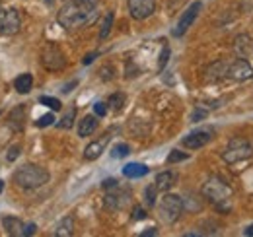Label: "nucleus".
Listing matches in <instances>:
<instances>
[{
    "label": "nucleus",
    "mask_w": 253,
    "mask_h": 237,
    "mask_svg": "<svg viewBox=\"0 0 253 237\" xmlns=\"http://www.w3.org/2000/svg\"><path fill=\"white\" fill-rule=\"evenodd\" d=\"M97 18V0H68L57 14V22L66 31L80 30Z\"/></svg>",
    "instance_id": "1"
},
{
    "label": "nucleus",
    "mask_w": 253,
    "mask_h": 237,
    "mask_svg": "<svg viewBox=\"0 0 253 237\" xmlns=\"http://www.w3.org/2000/svg\"><path fill=\"white\" fill-rule=\"evenodd\" d=\"M201 195L212 202L220 212H228L230 210V198H232V189L228 187V183L220 177H209L205 181Z\"/></svg>",
    "instance_id": "2"
},
{
    "label": "nucleus",
    "mask_w": 253,
    "mask_h": 237,
    "mask_svg": "<svg viewBox=\"0 0 253 237\" xmlns=\"http://www.w3.org/2000/svg\"><path fill=\"white\" fill-rule=\"evenodd\" d=\"M14 183L20 189L32 191V189H39L45 183H49V171L37 163H26L20 169H16L14 173Z\"/></svg>",
    "instance_id": "3"
},
{
    "label": "nucleus",
    "mask_w": 253,
    "mask_h": 237,
    "mask_svg": "<svg viewBox=\"0 0 253 237\" xmlns=\"http://www.w3.org/2000/svg\"><path fill=\"white\" fill-rule=\"evenodd\" d=\"M252 154H253L252 142L246 136H234L226 144L224 152H222V159L232 165V163H238V161H244V159L252 158Z\"/></svg>",
    "instance_id": "4"
},
{
    "label": "nucleus",
    "mask_w": 253,
    "mask_h": 237,
    "mask_svg": "<svg viewBox=\"0 0 253 237\" xmlns=\"http://www.w3.org/2000/svg\"><path fill=\"white\" fill-rule=\"evenodd\" d=\"M183 210H185L183 208V198L177 197V195H169V193L166 197H162L158 204L160 220L166 222V224H175L181 218Z\"/></svg>",
    "instance_id": "5"
},
{
    "label": "nucleus",
    "mask_w": 253,
    "mask_h": 237,
    "mask_svg": "<svg viewBox=\"0 0 253 237\" xmlns=\"http://www.w3.org/2000/svg\"><path fill=\"white\" fill-rule=\"evenodd\" d=\"M130 198H132V193H130L128 189H125V187L117 185V187L105 191L103 204H105L107 210H111V212H119V210H125V208L128 206Z\"/></svg>",
    "instance_id": "6"
},
{
    "label": "nucleus",
    "mask_w": 253,
    "mask_h": 237,
    "mask_svg": "<svg viewBox=\"0 0 253 237\" xmlns=\"http://www.w3.org/2000/svg\"><path fill=\"white\" fill-rule=\"evenodd\" d=\"M41 64L49 72H59V70H63L64 66H66V57H64V53L55 43H49L41 51Z\"/></svg>",
    "instance_id": "7"
},
{
    "label": "nucleus",
    "mask_w": 253,
    "mask_h": 237,
    "mask_svg": "<svg viewBox=\"0 0 253 237\" xmlns=\"http://www.w3.org/2000/svg\"><path fill=\"white\" fill-rule=\"evenodd\" d=\"M22 28L20 12L14 8H0V35H16Z\"/></svg>",
    "instance_id": "8"
},
{
    "label": "nucleus",
    "mask_w": 253,
    "mask_h": 237,
    "mask_svg": "<svg viewBox=\"0 0 253 237\" xmlns=\"http://www.w3.org/2000/svg\"><path fill=\"white\" fill-rule=\"evenodd\" d=\"M214 136V130L212 128H197L189 132L187 136H183L181 144L185 146L187 150H199V148H205Z\"/></svg>",
    "instance_id": "9"
},
{
    "label": "nucleus",
    "mask_w": 253,
    "mask_h": 237,
    "mask_svg": "<svg viewBox=\"0 0 253 237\" xmlns=\"http://www.w3.org/2000/svg\"><path fill=\"white\" fill-rule=\"evenodd\" d=\"M201 8H203V4H201V2H193L189 8L181 14V18L177 20V26H175L173 31H171V33H173V37H181V35H185V33H187V30L195 24V20H197V16H199Z\"/></svg>",
    "instance_id": "10"
},
{
    "label": "nucleus",
    "mask_w": 253,
    "mask_h": 237,
    "mask_svg": "<svg viewBox=\"0 0 253 237\" xmlns=\"http://www.w3.org/2000/svg\"><path fill=\"white\" fill-rule=\"evenodd\" d=\"M228 78L236 80V82H244V80H252L253 78V66L246 59H236L228 62Z\"/></svg>",
    "instance_id": "11"
},
{
    "label": "nucleus",
    "mask_w": 253,
    "mask_h": 237,
    "mask_svg": "<svg viewBox=\"0 0 253 237\" xmlns=\"http://www.w3.org/2000/svg\"><path fill=\"white\" fill-rule=\"evenodd\" d=\"M128 14L132 20H146L156 10V0H128L126 2Z\"/></svg>",
    "instance_id": "12"
},
{
    "label": "nucleus",
    "mask_w": 253,
    "mask_h": 237,
    "mask_svg": "<svg viewBox=\"0 0 253 237\" xmlns=\"http://www.w3.org/2000/svg\"><path fill=\"white\" fill-rule=\"evenodd\" d=\"M234 51L238 57L248 59L250 55H253V39L250 35H238L234 39Z\"/></svg>",
    "instance_id": "13"
},
{
    "label": "nucleus",
    "mask_w": 253,
    "mask_h": 237,
    "mask_svg": "<svg viewBox=\"0 0 253 237\" xmlns=\"http://www.w3.org/2000/svg\"><path fill=\"white\" fill-rule=\"evenodd\" d=\"M107 142H109V134H105L101 140H95V142H90L86 150H84V159H88V161H94L97 159L101 154H103V150L107 146Z\"/></svg>",
    "instance_id": "14"
},
{
    "label": "nucleus",
    "mask_w": 253,
    "mask_h": 237,
    "mask_svg": "<svg viewBox=\"0 0 253 237\" xmlns=\"http://www.w3.org/2000/svg\"><path fill=\"white\" fill-rule=\"evenodd\" d=\"M2 226H4V230H6V234L12 237H20L24 236V222L20 220V218H16V216H6V218H2Z\"/></svg>",
    "instance_id": "15"
},
{
    "label": "nucleus",
    "mask_w": 253,
    "mask_h": 237,
    "mask_svg": "<svg viewBox=\"0 0 253 237\" xmlns=\"http://www.w3.org/2000/svg\"><path fill=\"white\" fill-rule=\"evenodd\" d=\"M24 122H26V105H18L10 111L8 124L12 126V130L20 132V130H24Z\"/></svg>",
    "instance_id": "16"
},
{
    "label": "nucleus",
    "mask_w": 253,
    "mask_h": 237,
    "mask_svg": "<svg viewBox=\"0 0 253 237\" xmlns=\"http://www.w3.org/2000/svg\"><path fill=\"white\" fill-rule=\"evenodd\" d=\"M207 80H222V78H228V62H224V60H216V62H212L209 68H207Z\"/></svg>",
    "instance_id": "17"
},
{
    "label": "nucleus",
    "mask_w": 253,
    "mask_h": 237,
    "mask_svg": "<svg viewBox=\"0 0 253 237\" xmlns=\"http://www.w3.org/2000/svg\"><path fill=\"white\" fill-rule=\"evenodd\" d=\"M97 128V118L94 115H86L78 122V136L80 138H86V136H92Z\"/></svg>",
    "instance_id": "18"
},
{
    "label": "nucleus",
    "mask_w": 253,
    "mask_h": 237,
    "mask_svg": "<svg viewBox=\"0 0 253 237\" xmlns=\"http://www.w3.org/2000/svg\"><path fill=\"white\" fill-rule=\"evenodd\" d=\"M175 181H177V175L173 171H162V173L156 175V187H158V191L168 193L175 185Z\"/></svg>",
    "instance_id": "19"
},
{
    "label": "nucleus",
    "mask_w": 253,
    "mask_h": 237,
    "mask_svg": "<svg viewBox=\"0 0 253 237\" xmlns=\"http://www.w3.org/2000/svg\"><path fill=\"white\" fill-rule=\"evenodd\" d=\"M148 167L144 165V163H126L125 167H123V175L126 179H140L144 177V175H148Z\"/></svg>",
    "instance_id": "20"
},
{
    "label": "nucleus",
    "mask_w": 253,
    "mask_h": 237,
    "mask_svg": "<svg viewBox=\"0 0 253 237\" xmlns=\"http://www.w3.org/2000/svg\"><path fill=\"white\" fill-rule=\"evenodd\" d=\"M72 234H74V218L64 216L55 228V237H70Z\"/></svg>",
    "instance_id": "21"
},
{
    "label": "nucleus",
    "mask_w": 253,
    "mask_h": 237,
    "mask_svg": "<svg viewBox=\"0 0 253 237\" xmlns=\"http://www.w3.org/2000/svg\"><path fill=\"white\" fill-rule=\"evenodd\" d=\"M14 88L18 93H30L33 88V76L30 72H26V74H20L16 80H14Z\"/></svg>",
    "instance_id": "22"
},
{
    "label": "nucleus",
    "mask_w": 253,
    "mask_h": 237,
    "mask_svg": "<svg viewBox=\"0 0 253 237\" xmlns=\"http://www.w3.org/2000/svg\"><path fill=\"white\" fill-rule=\"evenodd\" d=\"M107 105L113 109V111H121L123 105H125V93L117 91V93H111L109 99H107Z\"/></svg>",
    "instance_id": "23"
},
{
    "label": "nucleus",
    "mask_w": 253,
    "mask_h": 237,
    "mask_svg": "<svg viewBox=\"0 0 253 237\" xmlns=\"http://www.w3.org/2000/svg\"><path fill=\"white\" fill-rule=\"evenodd\" d=\"M74 118H76V107H70L63 115V118L57 122V126H59V128H64V130H66V128H72Z\"/></svg>",
    "instance_id": "24"
},
{
    "label": "nucleus",
    "mask_w": 253,
    "mask_h": 237,
    "mask_svg": "<svg viewBox=\"0 0 253 237\" xmlns=\"http://www.w3.org/2000/svg\"><path fill=\"white\" fill-rule=\"evenodd\" d=\"M113 18H115V14H113V12H107V16H105V20H103V24H101V30H99V39H101V41L109 37L111 28H113Z\"/></svg>",
    "instance_id": "25"
},
{
    "label": "nucleus",
    "mask_w": 253,
    "mask_h": 237,
    "mask_svg": "<svg viewBox=\"0 0 253 237\" xmlns=\"http://www.w3.org/2000/svg\"><path fill=\"white\" fill-rule=\"evenodd\" d=\"M39 103L45 105V107H49V109H53V111H61L63 109V103L57 97H51V95H41L39 97Z\"/></svg>",
    "instance_id": "26"
},
{
    "label": "nucleus",
    "mask_w": 253,
    "mask_h": 237,
    "mask_svg": "<svg viewBox=\"0 0 253 237\" xmlns=\"http://www.w3.org/2000/svg\"><path fill=\"white\" fill-rule=\"evenodd\" d=\"M130 154V146L128 144H115L111 148V158L113 159H121V158H126Z\"/></svg>",
    "instance_id": "27"
},
{
    "label": "nucleus",
    "mask_w": 253,
    "mask_h": 237,
    "mask_svg": "<svg viewBox=\"0 0 253 237\" xmlns=\"http://www.w3.org/2000/svg\"><path fill=\"white\" fill-rule=\"evenodd\" d=\"M156 193H158V187L156 185L146 187V191H144V202H146V206H154L156 204Z\"/></svg>",
    "instance_id": "28"
},
{
    "label": "nucleus",
    "mask_w": 253,
    "mask_h": 237,
    "mask_svg": "<svg viewBox=\"0 0 253 237\" xmlns=\"http://www.w3.org/2000/svg\"><path fill=\"white\" fill-rule=\"evenodd\" d=\"M185 159H189V154L179 152V150H171L168 156V163H177V161H185Z\"/></svg>",
    "instance_id": "29"
},
{
    "label": "nucleus",
    "mask_w": 253,
    "mask_h": 237,
    "mask_svg": "<svg viewBox=\"0 0 253 237\" xmlns=\"http://www.w3.org/2000/svg\"><path fill=\"white\" fill-rule=\"evenodd\" d=\"M55 122V115L53 113H47V115H43V117H39L35 120V126L37 128H45V126H51Z\"/></svg>",
    "instance_id": "30"
},
{
    "label": "nucleus",
    "mask_w": 253,
    "mask_h": 237,
    "mask_svg": "<svg viewBox=\"0 0 253 237\" xmlns=\"http://www.w3.org/2000/svg\"><path fill=\"white\" fill-rule=\"evenodd\" d=\"M168 60H169V45H164V49H162V53H160L158 72H162V70L166 68V64H168Z\"/></svg>",
    "instance_id": "31"
},
{
    "label": "nucleus",
    "mask_w": 253,
    "mask_h": 237,
    "mask_svg": "<svg viewBox=\"0 0 253 237\" xmlns=\"http://www.w3.org/2000/svg\"><path fill=\"white\" fill-rule=\"evenodd\" d=\"M148 214H146V210L142 206H134L132 208V214H130V220H134V222H138V220H144Z\"/></svg>",
    "instance_id": "32"
},
{
    "label": "nucleus",
    "mask_w": 253,
    "mask_h": 237,
    "mask_svg": "<svg viewBox=\"0 0 253 237\" xmlns=\"http://www.w3.org/2000/svg\"><path fill=\"white\" fill-rule=\"evenodd\" d=\"M209 115V111L207 109H203V107H197L195 111H193V115H191V120L193 122H199V120H203V118Z\"/></svg>",
    "instance_id": "33"
},
{
    "label": "nucleus",
    "mask_w": 253,
    "mask_h": 237,
    "mask_svg": "<svg viewBox=\"0 0 253 237\" xmlns=\"http://www.w3.org/2000/svg\"><path fill=\"white\" fill-rule=\"evenodd\" d=\"M94 113L97 115V117H105V113H107V103H103V101H95Z\"/></svg>",
    "instance_id": "34"
},
{
    "label": "nucleus",
    "mask_w": 253,
    "mask_h": 237,
    "mask_svg": "<svg viewBox=\"0 0 253 237\" xmlns=\"http://www.w3.org/2000/svg\"><path fill=\"white\" fill-rule=\"evenodd\" d=\"M117 185H119V181H117V179H105V181L101 183L103 191H109V189H113V187H117Z\"/></svg>",
    "instance_id": "35"
},
{
    "label": "nucleus",
    "mask_w": 253,
    "mask_h": 237,
    "mask_svg": "<svg viewBox=\"0 0 253 237\" xmlns=\"http://www.w3.org/2000/svg\"><path fill=\"white\" fill-rule=\"evenodd\" d=\"M20 150H22L20 146H12L10 152H8V161H14V159L20 156Z\"/></svg>",
    "instance_id": "36"
},
{
    "label": "nucleus",
    "mask_w": 253,
    "mask_h": 237,
    "mask_svg": "<svg viewBox=\"0 0 253 237\" xmlns=\"http://www.w3.org/2000/svg\"><path fill=\"white\" fill-rule=\"evenodd\" d=\"M37 232V226L35 224H28L26 228H24V237H30V236H33Z\"/></svg>",
    "instance_id": "37"
},
{
    "label": "nucleus",
    "mask_w": 253,
    "mask_h": 237,
    "mask_svg": "<svg viewBox=\"0 0 253 237\" xmlns=\"http://www.w3.org/2000/svg\"><path fill=\"white\" fill-rule=\"evenodd\" d=\"M154 236H158V230L156 228H148L146 232L140 234V237H154Z\"/></svg>",
    "instance_id": "38"
},
{
    "label": "nucleus",
    "mask_w": 253,
    "mask_h": 237,
    "mask_svg": "<svg viewBox=\"0 0 253 237\" xmlns=\"http://www.w3.org/2000/svg\"><path fill=\"white\" fill-rule=\"evenodd\" d=\"M95 57H97V53H90V55H86L84 60H82V64H90V62H94Z\"/></svg>",
    "instance_id": "39"
},
{
    "label": "nucleus",
    "mask_w": 253,
    "mask_h": 237,
    "mask_svg": "<svg viewBox=\"0 0 253 237\" xmlns=\"http://www.w3.org/2000/svg\"><path fill=\"white\" fill-rule=\"evenodd\" d=\"M76 84H78V80H72L70 84H66V86L63 88V93H70V91H72V88H74Z\"/></svg>",
    "instance_id": "40"
},
{
    "label": "nucleus",
    "mask_w": 253,
    "mask_h": 237,
    "mask_svg": "<svg viewBox=\"0 0 253 237\" xmlns=\"http://www.w3.org/2000/svg\"><path fill=\"white\" fill-rule=\"evenodd\" d=\"M244 236L253 237V224H252V226H248V228H246V230H244Z\"/></svg>",
    "instance_id": "41"
},
{
    "label": "nucleus",
    "mask_w": 253,
    "mask_h": 237,
    "mask_svg": "<svg viewBox=\"0 0 253 237\" xmlns=\"http://www.w3.org/2000/svg\"><path fill=\"white\" fill-rule=\"evenodd\" d=\"M183 0H171V6H175V4H181Z\"/></svg>",
    "instance_id": "42"
},
{
    "label": "nucleus",
    "mask_w": 253,
    "mask_h": 237,
    "mask_svg": "<svg viewBox=\"0 0 253 237\" xmlns=\"http://www.w3.org/2000/svg\"><path fill=\"white\" fill-rule=\"evenodd\" d=\"M2 191H4V181H0V195H2Z\"/></svg>",
    "instance_id": "43"
},
{
    "label": "nucleus",
    "mask_w": 253,
    "mask_h": 237,
    "mask_svg": "<svg viewBox=\"0 0 253 237\" xmlns=\"http://www.w3.org/2000/svg\"><path fill=\"white\" fill-rule=\"evenodd\" d=\"M45 2H47V4H53V0H45Z\"/></svg>",
    "instance_id": "44"
}]
</instances>
